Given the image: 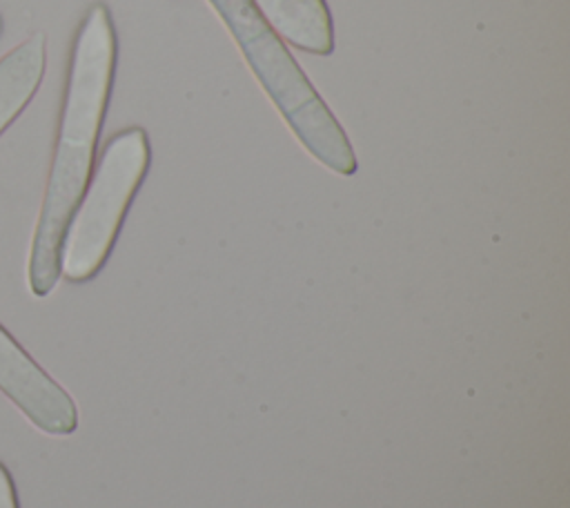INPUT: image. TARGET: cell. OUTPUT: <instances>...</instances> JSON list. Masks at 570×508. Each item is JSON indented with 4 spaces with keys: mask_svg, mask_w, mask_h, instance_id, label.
Returning <instances> with one entry per match:
<instances>
[{
    "mask_svg": "<svg viewBox=\"0 0 570 508\" xmlns=\"http://www.w3.org/2000/svg\"><path fill=\"white\" fill-rule=\"evenodd\" d=\"M116 56L111 13L94 2L73 38L49 178L31 238L29 287L36 296H47L60 279V247L94 169Z\"/></svg>",
    "mask_w": 570,
    "mask_h": 508,
    "instance_id": "6da1fadb",
    "label": "cell"
},
{
    "mask_svg": "<svg viewBox=\"0 0 570 508\" xmlns=\"http://www.w3.org/2000/svg\"><path fill=\"white\" fill-rule=\"evenodd\" d=\"M207 2L225 22L247 67L296 140L330 172L352 176L358 169V160L347 134L256 4L252 0Z\"/></svg>",
    "mask_w": 570,
    "mask_h": 508,
    "instance_id": "7a4b0ae2",
    "label": "cell"
},
{
    "mask_svg": "<svg viewBox=\"0 0 570 508\" xmlns=\"http://www.w3.org/2000/svg\"><path fill=\"white\" fill-rule=\"evenodd\" d=\"M149 163L151 147L142 127L120 129L107 140L67 225L60 247V276L82 283L100 272Z\"/></svg>",
    "mask_w": 570,
    "mask_h": 508,
    "instance_id": "3957f363",
    "label": "cell"
},
{
    "mask_svg": "<svg viewBox=\"0 0 570 508\" xmlns=\"http://www.w3.org/2000/svg\"><path fill=\"white\" fill-rule=\"evenodd\" d=\"M0 390L24 417L49 434H71L78 428L73 399L18 345L0 325Z\"/></svg>",
    "mask_w": 570,
    "mask_h": 508,
    "instance_id": "277c9868",
    "label": "cell"
},
{
    "mask_svg": "<svg viewBox=\"0 0 570 508\" xmlns=\"http://www.w3.org/2000/svg\"><path fill=\"white\" fill-rule=\"evenodd\" d=\"M269 27L292 47L330 56L334 51V25L325 0H252Z\"/></svg>",
    "mask_w": 570,
    "mask_h": 508,
    "instance_id": "5b68a950",
    "label": "cell"
},
{
    "mask_svg": "<svg viewBox=\"0 0 570 508\" xmlns=\"http://www.w3.org/2000/svg\"><path fill=\"white\" fill-rule=\"evenodd\" d=\"M47 69V38L36 31L0 58V134L24 111Z\"/></svg>",
    "mask_w": 570,
    "mask_h": 508,
    "instance_id": "8992f818",
    "label": "cell"
},
{
    "mask_svg": "<svg viewBox=\"0 0 570 508\" xmlns=\"http://www.w3.org/2000/svg\"><path fill=\"white\" fill-rule=\"evenodd\" d=\"M0 508H18L16 499V488L11 481L9 470L0 463Z\"/></svg>",
    "mask_w": 570,
    "mask_h": 508,
    "instance_id": "52a82bcc",
    "label": "cell"
}]
</instances>
